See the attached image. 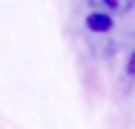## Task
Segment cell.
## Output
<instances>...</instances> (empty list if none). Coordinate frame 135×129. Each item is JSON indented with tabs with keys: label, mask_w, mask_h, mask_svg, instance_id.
I'll list each match as a JSON object with an SVG mask.
<instances>
[{
	"label": "cell",
	"mask_w": 135,
	"mask_h": 129,
	"mask_svg": "<svg viewBox=\"0 0 135 129\" xmlns=\"http://www.w3.org/2000/svg\"><path fill=\"white\" fill-rule=\"evenodd\" d=\"M86 29H89V32H109V29H112V17L98 14V12H89V14H86Z\"/></svg>",
	"instance_id": "2"
},
{
	"label": "cell",
	"mask_w": 135,
	"mask_h": 129,
	"mask_svg": "<svg viewBox=\"0 0 135 129\" xmlns=\"http://www.w3.org/2000/svg\"><path fill=\"white\" fill-rule=\"evenodd\" d=\"M127 72H129V75H135V52L129 54V60H127Z\"/></svg>",
	"instance_id": "3"
},
{
	"label": "cell",
	"mask_w": 135,
	"mask_h": 129,
	"mask_svg": "<svg viewBox=\"0 0 135 129\" xmlns=\"http://www.w3.org/2000/svg\"><path fill=\"white\" fill-rule=\"evenodd\" d=\"M132 6H135V0H89V9L98 12V14H107V17L129 14Z\"/></svg>",
	"instance_id": "1"
}]
</instances>
